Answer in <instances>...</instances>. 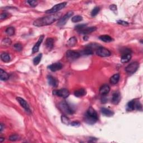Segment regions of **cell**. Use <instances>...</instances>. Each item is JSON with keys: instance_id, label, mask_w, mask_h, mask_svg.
<instances>
[{"instance_id": "44", "label": "cell", "mask_w": 143, "mask_h": 143, "mask_svg": "<svg viewBox=\"0 0 143 143\" xmlns=\"http://www.w3.org/2000/svg\"><path fill=\"white\" fill-rule=\"evenodd\" d=\"M88 36H84V37H83V39L84 40H86V41L88 40Z\"/></svg>"}, {"instance_id": "35", "label": "cell", "mask_w": 143, "mask_h": 143, "mask_svg": "<svg viewBox=\"0 0 143 143\" xmlns=\"http://www.w3.org/2000/svg\"><path fill=\"white\" fill-rule=\"evenodd\" d=\"M142 109V105L141 103L140 102L135 100V110H141Z\"/></svg>"}, {"instance_id": "14", "label": "cell", "mask_w": 143, "mask_h": 143, "mask_svg": "<svg viewBox=\"0 0 143 143\" xmlns=\"http://www.w3.org/2000/svg\"><path fill=\"white\" fill-rule=\"evenodd\" d=\"M47 79H48V83H49L50 86L53 87H57L58 86V81L56 78H54V77H53L52 76L49 75V76H48L47 77Z\"/></svg>"}, {"instance_id": "32", "label": "cell", "mask_w": 143, "mask_h": 143, "mask_svg": "<svg viewBox=\"0 0 143 143\" xmlns=\"http://www.w3.org/2000/svg\"><path fill=\"white\" fill-rule=\"evenodd\" d=\"M100 7H97V6L95 7L91 11V16H92V17L96 16L98 14V13H99V12H100Z\"/></svg>"}, {"instance_id": "8", "label": "cell", "mask_w": 143, "mask_h": 143, "mask_svg": "<svg viewBox=\"0 0 143 143\" xmlns=\"http://www.w3.org/2000/svg\"><path fill=\"white\" fill-rule=\"evenodd\" d=\"M81 56L79 53L73 50H68L66 53V57L68 60L70 62H73L76 60Z\"/></svg>"}, {"instance_id": "23", "label": "cell", "mask_w": 143, "mask_h": 143, "mask_svg": "<svg viewBox=\"0 0 143 143\" xmlns=\"http://www.w3.org/2000/svg\"><path fill=\"white\" fill-rule=\"evenodd\" d=\"M9 78V76L7 73L2 69H0V79L1 81H7Z\"/></svg>"}, {"instance_id": "4", "label": "cell", "mask_w": 143, "mask_h": 143, "mask_svg": "<svg viewBox=\"0 0 143 143\" xmlns=\"http://www.w3.org/2000/svg\"><path fill=\"white\" fill-rule=\"evenodd\" d=\"M66 5H67V2H65L58 4L56 5L53 6L52 8H51L50 9L46 11L45 13L48 14H54L59 11L61 10L62 9L64 8Z\"/></svg>"}, {"instance_id": "3", "label": "cell", "mask_w": 143, "mask_h": 143, "mask_svg": "<svg viewBox=\"0 0 143 143\" xmlns=\"http://www.w3.org/2000/svg\"><path fill=\"white\" fill-rule=\"evenodd\" d=\"M59 107L61 111L66 114L72 115L74 112V111L73 108L71 107V106L65 101L60 102L59 104Z\"/></svg>"}, {"instance_id": "40", "label": "cell", "mask_w": 143, "mask_h": 143, "mask_svg": "<svg viewBox=\"0 0 143 143\" xmlns=\"http://www.w3.org/2000/svg\"><path fill=\"white\" fill-rule=\"evenodd\" d=\"M70 125L72 126H74V127H79L80 126H81V123L78 121H75L71 122Z\"/></svg>"}, {"instance_id": "21", "label": "cell", "mask_w": 143, "mask_h": 143, "mask_svg": "<svg viewBox=\"0 0 143 143\" xmlns=\"http://www.w3.org/2000/svg\"><path fill=\"white\" fill-rule=\"evenodd\" d=\"M120 79V74H115L111 77L110 79V82L111 84H117L118 81Z\"/></svg>"}, {"instance_id": "1", "label": "cell", "mask_w": 143, "mask_h": 143, "mask_svg": "<svg viewBox=\"0 0 143 143\" xmlns=\"http://www.w3.org/2000/svg\"><path fill=\"white\" fill-rule=\"evenodd\" d=\"M62 14L58 13L54 14H51L43 18H39L34 21V25L38 26V27H41V26L49 25L54 23L55 21L59 20L61 17Z\"/></svg>"}, {"instance_id": "36", "label": "cell", "mask_w": 143, "mask_h": 143, "mask_svg": "<svg viewBox=\"0 0 143 143\" xmlns=\"http://www.w3.org/2000/svg\"><path fill=\"white\" fill-rule=\"evenodd\" d=\"M86 27H87V24H79V25L75 26V29L78 31V32H80V31Z\"/></svg>"}, {"instance_id": "10", "label": "cell", "mask_w": 143, "mask_h": 143, "mask_svg": "<svg viewBox=\"0 0 143 143\" xmlns=\"http://www.w3.org/2000/svg\"><path fill=\"white\" fill-rule=\"evenodd\" d=\"M17 100L20 103V105L23 107L24 109H25V110L29 113H30L31 112V111L30 110V106H29V104L27 102H26L25 100H24V98H21V97H18L16 98Z\"/></svg>"}, {"instance_id": "9", "label": "cell", "mask_w": 143, "mask_h": 143, "mask_svg": "<svg viewBox=\"0 0 143 143\" xmlns=\"http://www.w3.org/2000/svg\"><path fill=\"white\" fill-rule=\"evenodd\" d=\"M53 93L54 95H57L63 98H66L69 96V92L66 88H62L59 90L54 91Z\"/></svg>"}, {"instance_id": "19", "label": "cell", "mask_w": 143, "mask_h": 143, "mask_svg": "<svg viewBox=\"0 0 143 143\" xmlns=\"http://www.w3.org/2000/svg\"><path fill=\"white\" fill-rule=\"evenodd\" d=\"M99 39H100L102 41V42L105 43H110L113 41V39L108 35H101L99 37Z\"/></svg>"}, {"instance_id": "27", "label": "cell", "mask_w": 143, "mask_h": 143, "mask_svg": "<svg viewBox=\"0 0 143 143\" xmlns=\"http://www.w3.org/2000/svg\"><path fill=\"white\" fill-rule=\"evenodd\" d=\"M93 50L90 48H88L86 49H84L83 50L81 51V52L79 53L80 55H92L93 54Z\"/></svg>"}, {"instance_id": "12", "label": "cell", "mask_w": 143, "mask_h": 143, "mask_svg": "<svg viewBox=\"0 0 143 143\" xmlns=\"http://www.w3.org/2000/svg\"><path fill=\"white\" fill-rule=\"evenodd\" d=\"M48 68L51 71L55 72L63 68V65L60 62H57L50 65Z\"/></svg>"}, {"instance_id": "38", "label": "cell", "mask_w": 143, "mask_h": 143, "mask_svg": "<svg viewBox=\"0 0 143 143\" xmlns=\"http://www.w3.org/2000/svg\"><path fill=\"white\" fill-rule=\"evenodd\" d=\"M28 3L29 4V5L31 6L32 7H35L38 5V2L36 1H28Z\"/></svg>"}, {"instance_id": "13", "label": "cell", "mask_w": 143, "mask_h": 143, "mask_svg": "<svg viewBox=\"0 0 143 143\" xmlns=\"http://www.w3.org/2000/svg\"><path fill=\"white\" fill-rule=\"evenodd\" d=\"M121 94L119 92H115L113 93L112 97V103L114 105H117L121 101Z\"/></svg>"}, {"instance_id": "29", "label": "cell", "mask_w": 143, "mask_h": 143, "mask_svg": "<svg viewBox=\"0 0 143 143\" xmlns=\"http://www.w3.org/2000/svg\"><path fill=\"white\" fill-rule=\"evenodd\" d=\"M42 54L40 53V54H39L37 56L34 58V59L33 60V63L35 65H37L39 64L40 62L41 61V59H42Z\"/></svg>"}, {"instance_id": "31", "label": "cell", "mask_w": 143, "mask_h": 143, "mask_svg": "<svg viewBox=\"0 0 143 143\" xmlns=\"http://www.w3.org/2000/svg\"><path fill=\"white\" fill-rule=\"evenodd\" d=\"M12 42L10 39L9 38H5L3 39L2 41V45L5 46V47H9V46L11 44Z\"/></svg>"}, {"instance_id": "39", "label": "cell", "mask_w": 143, "mask_h": 143, "mask_svg": "<svg viewBox=\"0 0 143 143\" xmlns=\"http://www.w3.org/2000/svg\"><path fill=\"white\" fill-rule=\"evenodd\" d=\"M9 16V15L8 13H2L1 14V17H0V19H1V20H4V19H6V18H8Z\"/></svg>"}, {"instance_id": "33", "label": "cell", "mask_w": 143, "mask_h": 143, "mask_svg": "<svg viewBox=\"0 0 143 143\" xmlns=\"http://www.w3.org/2000/svg\"><path fill=\"white\" fill-rule=\"evenodd\" d=\"M82 20H83V18H82V16H80V15L75 16L73 17V18H72V21L74 23H78V22L81 21Z\"/></svg>"}, {"instance_id": "6", "label": "cell", "mask_w": 143, "mask_h": 143, "mask_svg": "<svg viewBox=\"0 0 143 143\" xmlns=\"http://www.w3.org/2000/svg\"><path fill=\"white\" fill-rule=\"evenodd\" d=\"M139 67V63L137 62H132L130 63L126 67L125 71L127 74H132L137 71Z\"/></svg>"}, {"instance_id": "2", "label": "cell", "mask_w": 143, "mask_h": 143, "mask_svg": "<svg viewBox=\"0 0 143 143\" xmlns=\"http://www.w3.org/2000/svg\"><path fill=\"white\" fill-rule=\"evenodd\" d=\"M98 119L97 113L92 107H89L84 115V121L89 125L94 124Z\"/></svg>"}, {"instance_id": "18", "label": "cell", "mask_w": 143, "mask_h": 143, "mask_svg": "<svg viewBox=\"0 0 143 143\" xmlns=\"http://www.w3.org/2000/svg\"><path fill=\"white\" fill-rule=\"evenodd\" d=\"M54 41L53 38H48L46 40L45 46L49 50L52 49L53 47H54Z\"/></svg>"}, {"instance_id": "25", "label": "cell", "mask_w": 143, "mask_h": 143, "mask_svg": "<svg viewBox=\"0 0 143 143\" xmlns=\"http://www.w3.org/2000/svg\"><path fill=\"white\" fill-rule=\"evenodd\" d=\"M77 42V38L74 37V36H73V37L70 38L68 41L67 45L69 47H74V46L76 44Z\"/></svg>"}, {"instance_id": "24", "label": "cell", "mask_w": 143, "mask_h": 143, "mask_svg": "<svg viewBox=\"0 0 143 143\" xmlns=\"http://www.w3.org/2000/svg\"><path fill=\"white\" fill-rule=\"evenodd\" d=\"M1 59L3 62L7 63L10 61L11 57L8 53H3L1 54Z\"/></svg>"}, {"instance_id": "7", "label": "cell", "mask_w": 143, "mask_h": 143, "mask_svg": "<svg viewBox=\"0 0 143 143\" xmlns=\"http://www.w3.org/2000/svg\"><path fill=\"white\" fill-rule=\"evenodd\" d=\"M96 54L101 57H108L111 55V52L106 48L100 47H98L96 51Z\"/></svg>"}, {"instance_id": "16", "label": "cell", "mask_w": 143, "mask_h": 143, "mask_svg": "<svg viewBox=\"0 0 143 143\" xmlns=\"http://www.w3.org/2000/svg\"><path fill=\"white\" fill-rule=\"evenodd\" d=\"M110 91V87L107 84H104L100 88V93L102 95H106Z\"/></svg>"}, {"instance_id": "15", "label": "cell", "mask_w": 143, "mask_h": 143, "mask_svg": "<svg viewBox=\"0 0 143 143\" xmlns=\"http://www.w3.org/2000/svg\"><path fill=\"white\" fill-rule=\"evenodd\" d=\"M96 29L97 28L96 27H94V26H92V27H86L79 33L81 34H90L95 31Z\"/></svg>"}, {"instance_id": "11", "label": "cell", "mask_w": 143, "mask_h": 143, "mask_svg": "<svg viewBox=\"0 0 143 143\" xmlns=\"http://www.w3.org/2000/svg\"><path fill=\"white\" fill-rule=\"evenodd\" d=\"M44 38V36L43 35H41L39 37V38L37 43L35 44V45L34 46L33 48V49H32L33 54H34V53H37L39 51V47L41 45V44H42L43 42Z\"/></svg>"}, {"instance_id": "30", "label": "cell", "mask_w": 143, "mask_h": 143, "mask_svg": "<svg viewBox=\"0 0 143 143\" xmlns=\"http://www.w3.org/2000/svg\"><path fill=\"white\" fill-rule=\"evenodd\" d=\"M5 32L9 36H13L15 34V29L14 27L7 28Z\"/></svg>"}, {"instance_id": "22", "label": "cell", "mask_w": 143, "mask_h": 143, "mask_svg": "<svg viewBox=\"0 0 143 143\" xmlns=\"http://www.w3.org/2000/svg\"><path fill=\"white\" fill-rule=\"evenodd\" d=\"M131 58V54H122L121 58V62L122 63H125L129 62Z\"/></svg>"}, {"instance_id": "43", "label": "cell", "mask_w": 143, "mask_h": 143, "mask_svg": "<svg viewBox=\"0 0 143 143\" xmlns=\"http://www.w3.org/2000/svg\"><path fill=\"white\" fill-rule=\"evenodd\" d=\"M0 127H1V129H0V132H2V130H3L4 129V125L2 124V123H1V125H0Z\"/></svg>"}, {"instance_id": "41", "label": "cell", "mask_w": 143, "mask_h": 143, "mask_svg": "<svg viewBox=\"0 0 143 143\" xmlns=\"http://www.w3.org/2000/svg\"><path fill=\"white\" fill-rule=\"evenodd\" d=\"M117 24H120V25H122L125 26L129 25V23H128L127 22L123 21V20H118V21H117Z\"/></svg>"}, {"instance_id": "34", "label": "cell", "mask_w": 143, "mask_h": 143, "mask_svg": "<svg viewBox=\"0 0 143 143\" xmlns=\"http://www.w3.org/2000/svg\"><path fill=\"white\" fill-rule=\"evenodd\" d=\"M9 139L12 141H15L20 139V137L18 134H13L9 137Z\"/></svg>"}, {"instance_id": "26", "label": "cell", "mask_w": 143, "mask_h": 143, "mask_svg": "<svg viewBox=\"0 0 143 143\" xmlns=\"http://www.w3.org/2000/svg\"><path fill=\"white\" fill-rule=\"evenodd\" d=\"M126 110L128 111H131L135 110V100L129 102L127 105Z\"/></svg>"}, {"instance_id": "17", "label": "cell", "mask_w": 143, "mask_h": 143, "mask_svg": "<svg viewBox=\"0 0 143 143\" xmlns=\"http://www.w3.org/2000/svg\"><path fill=\"white\" fill-rule=\"evenodd\" d=\"M101 112L103 115L107 116V117H111V116H112L114 115V112H113L112 111L110 110V109L106 108L105 107H102L101 108Z\"/></svg>"}, {"instance_id": "5", "label": "cell", "mask_w": 143, "mask_h": 143, "mask_svg": "<svg viewBox=\"0 0 143 143\" xmlns=\"http://www.w3.org/2000/svg\"><path fill=\"white\" fill-rule=\"evenodd\" d=\"M73 11H69L68 13L64 15L62 17V18H60L57 23V25L59 27H63L64 26L66 23H67V21H68L70 18L73 16Z\"/></svg>"}, {"instance_id": "45", "label": "cell", "mask_w": 143, "mask_h": 143, "mask_svg": "<svg viewBox=\"0 0 143 143\" xmlns=\"http://www.w3.org/2000/svg\"><path fill=\"white\" fill-rule=\"evenodd\" d=\"M4 140H5V138H4V137H0V142H3V141H4Z\"/></svg>"}, {"instance_id": "42", "label": "cell", "mask_w": 143, "mask_h": 143, "mask_svg": "<svg viewBox=\"0 0 143 143\" xmlns=\"http://www.w3.org/2000/svg\"><path fill=\"white\" fill-rule=\"evenodd\" d=\"M109 8H110L111 11H116V10H117V6H116V5H115L113 4V5H111L110 7H109Z\"/></svg>"}, {"instance_id": "28", "label": "cell", "mask_w": 143, "mask_h": 143, "mask_svg": "<svg viewBox=\"0 0 143 143\" xmlns=\"http://www.w3.org/2000/svg\"><path fill=\"white\" fill-rule=\"evenodd\" d=\"M61 121L64 124L66 125H69L71 124V120H70L69 118L67 117L65 115H62L61 116Z\"/></svg>"}, {"instance_id": "20", "label": "cell", "mask_w": 143, "mask_h": 143, "mask_svg": "<svg viewBox=\"0 0 143 143\" xmlns=\"http://www.w3.org/2000/svg\"><path fill=\"white\" fill-rule=\"evenodd\" d=\"M74 93V95L77 97H81L85 96L87 93V92L86 91V89L81 88L75 91Z\"/></svg>"}, {"instance_id": "37", "label": "cell", "mask_w": 143, "mask_h": 143, "mask_svg": "<svg viewBox=\"0 0 143 143\" xmlns=\"http://www.w3.org/2000/svg\"><path fill=\"white\" fill-rule=\"evenodd\" d=\"M14 49L15 50L18 51V52H20L23 50V46L21 44L17 43L14 45Z\"/></svg>"}]
</instances>
